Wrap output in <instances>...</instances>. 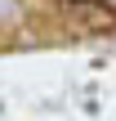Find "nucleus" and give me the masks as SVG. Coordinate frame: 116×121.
Here are the masks:
<instances>
[{
	"mask_svg": "<svg viewBox=\"0 0 116 121\" xmlns=\"http://www.w3.org/2000/svg\"><path fill=\"white\" fill-rule=\"evenodd\" d=\"M63 9H67V18L80 22L85 31H112V27H116V9L98 4V0H67Z\"/></svg>",
	"mask_w": 116,
	"mask_h": 121,
	"instance_id": "obj_1",
	"label": "nucleus"
}]
</instances>
